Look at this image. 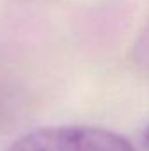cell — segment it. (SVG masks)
<instances>
[{
	"label": "cell",
	"instance_id": "cell-1",
	"mask_svg": "<svg viewBox=\"0 0 149 151\" xmlns=\"http://www.w3.org/2000/svg\"><path fill=\"white\" fill-rule=\"evenodd\" d=\"M5 151H137L133 144L107 128L62 125L35 128L19 135Z\"/></svg>",
	"mask_w": 149,
	"mask_h": 151
},
{
	"label": "cell",
	"instance_id": "cell-2",
	"mask_svg": "<svg viewBox=\"0 0 149 151\" xmlns=\"http://www.w3.org/2000/svg\"><path fill=\"white\" fill-rule=\"evenodd\" d=\"M144 142H146V146L149 148V127H148V130H146V134H144Z\"/></svg>",
	"mask_w": 149,
	"mask_h": 151
}]
</instances>
